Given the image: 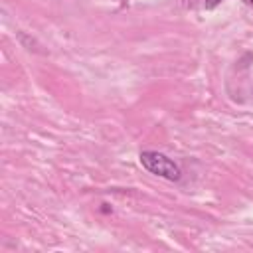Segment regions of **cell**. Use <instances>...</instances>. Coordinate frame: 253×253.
<instances>
[{
  "instance_id": "cell-1",
  "label": "cell",
  "mask_w": 253,
  "mask_h": 253,
  "mask_svg": "<svg viewBox=\"0 0 253 253\" xmlns=\"http://www.w3.org/2000/svg\"><path fill=\"white\" fill-rule=\"evenodd\" d=\"M138 158H140V164H142L150 174H154V176H160V178H166V180H172V182L180 180V176H182L180 166H178L172 158H168L166 154H162V152H156V150H142Z\"/></svg>"
},
{
  "instance_id": "cell-2",
  "label": "cell",
  "mask_w": 253,
  "mask_h": 253,
  "mask_svg": "<svg viewBox=\"0 0 253 253\" xmlns=\"http://www.w3.org/2000/svg\"><path fill=\"white\" fill-rule=\"evenodd\" d=\"M221 2H223V0H206V2H204V8H206V10H213V8L219 6Z\"/></svg>"
},
{
  "instance_id": "cell-3",
  "label": "cell",
  "mask_w": 253,
  "mask_h": 253,
  "mask_svg": "<svg viewBox=\"0 0 253 253\" xmlns=\"http://www.w3.org/2000/svg\"><path fill=\"white\" fill-rule=\"evenodd\" d=\"M243 2H245L247 6H253V0H243Z\"/></svg>"
}]
</instances>
